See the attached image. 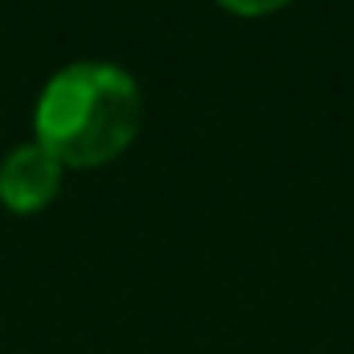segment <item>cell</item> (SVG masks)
<instances>
[{"label":"cell","instance_id":"7a4b0ae2","mask_svg":"<svg viewBox=\"0 0 354 354\" xmlns=\"http://www.w3.org/2000/svg\"><path fill=\"white\" fill-rule=\"evenodd\" d=\"M62 174H66V165L46 145L25 140V145L8 149L0 161V202L12 214H37L58 198Z\"/></svg>","mask_w":354,"mask_h":354},{"label":"cell","instance_id":"6da1fadb","mask_svg":"<svg viewBox=\"0 0 354 354\" xmlns=\"http://www.w3.org/2000/svg\"><path fill=\"white\" fill-rule=\"evenodd\" d=\"M145 120V95L115 62H66L46 79L33 107V140L66 169H99L132 149Z\"/></svg>","mask_w":354,"mask_h":354},{"label":"cell","instance_id":"3957f363","mask_svg":"<svg viewBox=\"0 0 354 354\" xmlns=\"http://www.w3.org/2000/svg\"><path fill=\"white\" fill-rule=\"evenodd\" d=\"M223 12H231V17H243V21H260V17H272V12H280V8H288L292 0H214Z\"/></svg>","mask_w":354,"mask_h":354}]
</instances>
